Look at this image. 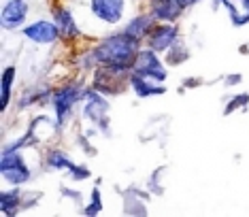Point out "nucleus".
I'll list each match as a JSON object with an SVG mask.
<instances>
[{
  "label": "nucleus",
  "mask_w": 249,
  "mask_h": 217,
  "mask_svg": "<svg viewBox=\"0 0 249 217\" xmlns=\"http://www.w3.org/2000/svg\"><path fill=\"white\" fill-rule=\"evenodd\" d=\"M49 17L55 21V26H58L60 30V36H62V45H66V47H79V45H83L86 41V32H83V28L79 26L77 17H75V11H72L69 4L64 2H52V7H49Z\"/></svg>",
  "instance_id": "obj_7"
},
{
  "label": "nucleus",
  "mask_w": 249,
  "mask_h": 217,
  "mask_svg": "<svg viewBox=\"0 0 249 217\" xmlns=\"http://www.w3.org/2000/svg\"><path fill=\"white\" fill-rule=\"evenodd\" d=\"M75 166V158H72V153L66 149L64 145H58V143H53V145L45 147L41 151V168L43 173H69V170Z\"/></svg>",
  "instance_id": "obj_16"
},
{
  "label": "nucleus",
  "mask_w": 249,
  "mask_h": 217,
  "mask_svg": "<svg viewBox=\"0 0 249 217\" xmlns=\"http://www.w3.org/2000/svg\"><path fill=\"white\" fill-rule=\"evenodd\" d=\"M55 85L52 83V79H41V81L28 83L21 92L15 96L13 108L18 113H28L32 108H49V100H52Z\"/></svg>",
  "instance_id": "obj_9"
},
{
  "label": "nucleus",
  "mask_w": 249,
  "mask_h": 217,
  "mask_svg": "<svg viewBox=\"0 0 249 217\" xmlns=\"http://www.w3.org/2000/svg\"><path fill=\"white\" fill-rule=\"evenodd\" d=\"M94 177L92 173V166H89L88 162H75V166H72L69 173H66V181H71V183H86Z\"/></svg>",
  "instance_id": "obj_27"
},
{
  "label": "nucleus",
  "mask_w": 249,
  "mask_h": 217,
  "mask_svg": "<svg viewBox=\"0 0 249 217\" xmlns=\"http://www.w3.org/2000/svg\"><path fill=\"white\" fill-rule=\"evenodd\" d=\"M243 81H245V77H243V72H228V75L222 77V85L226 90H234L239 88V85H243Z\"/></svg>",
  "instance_id": "obj_31"
},
{
  "label": "nucleus",
  "mask_w": 249,
  "mask_h": 217,
  "mask_svg": "<svg viewBox=\"0 0 249 217\" xmlns=\"http://www.w3.org/2000/svg\"><path fill=\"white\" fill-rule=\"evenodd\" d=\"M132 72L137 75H143L151 81H158V83H166L168 81V72L171 68L166 66V62L160 54H156L154 49L149 47H141L134 55V62H132Z\"/></svg>",
  "instance_id": "obj_10"
},
{
  "label": "nucleus",
  "mask_w": 249,
  "mask_h": 217,
  "mask_svg": "<svg viewBox=\"0 0 249 217\" xmlns=\"http://www.w3.org/2000/svg\"><path fill=\"white\" fill-rule=\"evenodd\" d=\"M24 213V187L4 185L0 192V215L18 217Z\"/></svg>",
  "instance_id": "obj_21"
},
{
  "label": "nucleus",
  "mask_w": 249,
  "mask_h": 217,
  "mask_svg": "<svg viewBox=\"0 0 249 217\" xmlns=\"http://www.w3.org/2000/svg\"><path fill=\"white\" fill-rule=\"evenodd\" d=\"M58 194L64 198V200H71L72 204H81L83 202V192L77 187V183H71V181L69 183H66V181L64 183H60L58 185Z\"/></svg>",
  "instance_id": "obj_29"
},
{
  "label": "nucleus",
  "mask_w": 249,
  "mask_h": 217,
  "mask_svg": "<svg viewBox=\"0 0 249 217\" xmlns=\"http://www.w3.org/2000/svg\"><path fill=\"white\" fill-rule=\"evenodd\" d=\"M88 85H89L88 77L81 75L64 77L55 83L52 100H49V111L53 113V117L58 119V124L64 130L71 128L79 119V108H81Z\"/></svg>",
  "instance_id": "obj_2"
},
{
  "label": "nucleus",
  "mask_w": 249,
  "mask_h": 217,
  "mask_svg": "<svg viewBox=\"0 0 249 217\" xmlns=\"http://www.w3.org/2000/svg\"><path fill=\"white\" fill-rule=\"evenodd\" d=\"M128 90L134 98L139 100H151V98H162V96L168 94V85L166 83H158L151 81L143 75H137V72H130L128 77Z\"/></svg>",
  "instance_id": "obj_17"
},
{
  "label": "nucleus",
  "mask_w": 249,
  "mask_h": 217,
  "mask_svg": "<svg viewBox=\"0 0 249 217\" xmlns=\"http://www.w3.org/2000/svg\"><path fill=\"white\" fill-rule=\"evenodd\" d=\"M36 177L35 166L21 149H0V179L4 185L28 187Z\"/></svg>",
  "instance_id": "obj_4"
},
{
  "label": "nucleus",
  "mask_w": 249,
  "mask_h": 217,
  "mask_svg": "<svg viewBox=\"0 0 249 217\" xmlns=\"http://www.w3.org/2000/svg\"><path fill=\"white\" fill-rule=\"evenodd\" d=\"M249 111V90L247 92H232L224 98L222 107V115L230 117L234 113H247Z\"/></svg>",
  "instance_id": "obj_25"
},
{
  "label": "nucleus",
  "mask_w": 249,
  "mask_h": 217,
  "mask_svg": "<svg viewBox=\"0 0 249 217\" xmlns=\"http://www.w3.org/2000/svg\"><path fill=\"white\" fill-rule=\"evenodd\" d=\"M156 24L158 21L154 19V17L147 13L145 9H141V11H137V13L128 15V19L122 24V30L128 32L130 36H134V38H139V41L145 43V38L149 36V32L154 30Z\"/></svg>",
  "instance_id": "obj_20"
},
{
  "label": "nucleus",
  "mask_w": 249,
  "mask_h": 217,
  "mask_svg": "<svg viewBox=\"0 0 249 217\" xmlns=\"http://www.w3.org/2000/svg\"><path fill=\"white\" fill-rule=\"evenodd\" d=\"M96 139H92L86 130L83 128H79L77 132H75V143H77V147H79V151L83 153V156H88V158H94V156H98V149H96Z\"/></svg>",
  "instance_id": "obj_28"
},
{
  "label": "nucleus",
  "mask_w": 249,
  "mask_h": 217,
  "mask_svg": "<svg viewBox=\"0 0 249 217\" xmlns=\"http://www.w3.org/2000/svg\"><path fill=\"white\" fill-rule=\"evenodd\" d=\"M202 85H205V79L202 77H185L183 81H181V85H179V92L183 94V92H188V90L202 88Z\"/></svg>",
  "instance_id": "obj_32"
},
{
  "label": "nucleus",
  "mask_w": 249,
  "mask_h": 217,
  "mask_svg": "<svg viewBox=\"0 0 249 217\" xmlns=\"http://www.w3.org/2000/svg\"><path fill=\"white\" fill-rule=\"evenodd\" d=\"M18 77H19V66L18 64H7L0 75V113L7 115L9 108L15 102V88H18Z\"/></svg>",
  "instance_id": "obj_18"
},
{
  "label": "nucleus",
  "mask_w": 249,
  "mask_h": 217,
  "mask_svg": "<svg viewBox=\"0 0 249 217\" xmlns=\"http://www.w3.org/2000/svg\"><path fill=\"white\" fill-rule=\"evenodd\" d=\"M43 196H45V194H43L41 190H35V187L30 190V185L24 187V213H26V211L36 209L38 204H41Z\"/></svg>",
  "instance_id": "obj_30"
},
{
  "label": "nucleus",
  "mask_w": 249,
  "mask_h": 217,
  "mask_svg": "<svg viewBox=\"0 0 249 217\" xmlns=\"http://www.w3.org/2000/svg\"><path fill=\"white\" fill-rule=\"evenodd\" d=\"M105 211V202H103V179H96V183L89 190L88 202L79 207V213L86 217H98Z\"/></svg>",
  "instance_id": "obj_23"
},
{
  "label": "nucleus",
  "mask_w": 249,
  "mask_h": 217,
  "mask_svg": "<svg viewBox=\"0 0 249 217\" xmlns=\"http://www.w3.org/2000/svg\"><path fill=\"white\" fill-rule=\"evenodd\" d=\"M88 11L103 26L122 28L128 19V0H88Z\"/></svg>",
  "instance_id": "obj_11"
},
{
  "label": "nucleus",
  "mask_w": 249,
  "mask_h": 217,
  "mask_svg": "<svg viewBox=\"0 0 249 217\" xmlns=\"http://www.w3.org/2000/svg\"><path fill=\"white\" fill-rule=\"evenodd\" d=\"M224 13L228 15V21L232 28H245L249 26V11L243 7L241 0H219Z\"/></svg>",
  "instance_id": "obj_22"
},
{
  "label": "nucleus",
  "mask_w": 249,
  "mask_h": 217,
  "mask_svg": "<svg viewBox=\"0 0 249 217\" xmlns=\"http://www.w3.org/2000/svg\"><path fill=\"white\" fill-rule=\"evenodd\" d=\"M239 54L241 55H249V43H243L241 47H239Z\"/></svg>",
  "instance_id": "obj_34"
},
{
  "label": "nucleus",
  "mask_w": 249,
  "mask_h": 217,
  "mask_svg": "<svg viewBox=\"0 0 249 217\" xmlns=\"http://www.w3.org/2000/svg\"><path fill=\"white\" fill-rule=\"evenodd\" d=\"M143 45H145L143 41L130 36L122 28L105 32L89 41V47L94 51V58L98 62V66H115V68H124V71H132L134 55Z\"/></svg>",
  "instance_id": "obj_1"
},
{
  "label": "nucleus",
  "mask_w": 249,
  "mask_h": 217,
  "mask_svg": "<svg viewBox=\"0 0 249 217\" xmlns=\"http://www.w3.org/2000/svg\"><path fill=\"white\" fill-rule=\"evenodd\" d=\"M183 38V30L181 24H156L149 36L145 38V47L154 49L156 54L164 55L177 41Z\"/></svg>",
  "instance_id": "obj_14"
},
{
  "label": "nucleus",
  "mask_w": 249,
  "mask_h": 217,
  "mask_svg": "<svg viewBox=\"0 0 249 217\" xmlns=\"http://www.w3.org/2000/svg\"><path fill=\"white\" fill-rule=\"evenodd\" d=\"M145 11L158 24H179L188 13L181 0H145Z\"/></svg>",
  "instance_id": "obj_15"
},
{
  "label": "nucleus",
  "mask_w": 249,
  "mask_h": 217,
  "mask_svg": "<svg viewBox=\"0 0 249 217\" xmlns=\"http://www.w3.org/2000/svg\"><path fill=\"white\" fill-rule=\"evenodd\" d=\"M69 66L75 75H81V77H89L94 72V68H98V62L94 58V51L89 47V43L71 49Z\"/></svg>",
  "instance_id": "obj_19"
},
{
  "label": "nucleus",
  "mask_w": 249,
  "mask_h": 217,
  "mask_svg": "<svg viewBox=\"0 0 249 217\" xmlns=\"http://www.w3.org/2000/svg\"><path fill=\"white\" fill-rule=\"evenodd\" d=\"M162 58H164V62H166L168 68H179V66H183L185 62H190V58H192V47H190V43L185 41V38H181V41L175 43L173 47L162 55Z\"/></svg>",
  "instance_id": "obj_24"
},
{
  "label": "nucleus",
  "mask_w": 249,
  "mask_h": 217,
  "mask_svg": "<svg viewBox=\"0 0 249 217\" xmlns=\"http://www.w3.org/2000/svg\"><path fill=\"white\" fill-rule=\"evenodd\" d=\"M111 98L100 92H96L94 88L86 90L81 108H79V122L81 124H92L100 132L103 139H111L113 136V126H111Z\"/></svg>",
  "instance_id": "obj_3"
},
{
  "label": "nucleus",
  "mask_w": 249,
  "mask_h": 217,
  "mask_svg": "<svg viewBox=\"0 0 249 217\" xmlns=\"http://www.w3.org/2000/svg\"><path fill=\"white\" fill-rule=\"evenodd\" d=\"M183 2V7L188 9V11H192V9H196V7H200V4H205V2H209V0H181Z\"/></svg>",
  "instance_id": "obj_33"
},
{
  "label": "nucleus",
  "mask_w": 249,
  "mask_h": 217,
  "mask_svg": "<svg viewBox=\"0 0 249 217\" xmlns=\"http://www.w3.org/2000/svg\"><path fill=\"white\" fill-rule=\"evenodd\" d=\"M19 34L26 43L36 45V47H58V45H62L60 30L52 17H36V19H30L21 28Z\"/></svg>",
  "instance_id": "obj_8"
},
{
  "label": "nucleus",
  "mask_w": 249,
  "mask_h": 217,
  "mask_svg": "<svg viewBox=\"0 0 249 217\" xmlns=\"http://www.w3.org/2000/svg\"><path fill=\"white\" fill-rule=\"evenodd\" d=\"M166 173H168V164H160V166H156L149 173V177H147V181H145V187L151 192V196L160 198L166 194V181H164Z\"/></svg>",
  "instance_id": "obj_26"
},
{
  "label": "nucleus",
  "mask_w": 249,
  "mask_h": 217,
  "mask_svg": "<svg viewBox=\"0 0 249 217\" xmlns=\"http://www.w3.org/2000/svg\"><path fill=\"white\" fill-rule=\"evenodd\" d=\"M32 4L30 0H2L0 7V26L4 32H21L30 21Z\"/></svg>",
  "instance_id": "obj_12"
},
{
  "label": "nucleus",
  "mask_w": 249,
  "mask_h": 217,
  "mask_svg": "<svg viewBox=\"0 0 249 217\" xmlns=\"http://www.w3.org/2000/svg\"><path fill=\"white\" fill-rule=\"evenodd\" d=\"M115 192L122 196V213L124 215H141L145 217L149 213V200L151 192L147 190L145 185H128V187H115Z\"/></svg>",
  "instance_id": "obj_13"
},
{
  "label": "nucleus",
  "mask_w": 249,
  "mask_h": 217,
  "mask_svg": "<svg viewBox=\"0 0 249 217\" xmlns=\"http://www.w3.org/2000/svg\"><path fill=\"white\" fill-rule=\"evenodd\" d=\"M130 72L132 71H124V68H115V66H98L88 77V81L89 88H94L96 92L109 96V98H117V96L130 92L128 90Z\"/></svg>",
  "instance_id": "obj_6"
},
{
  "label": "nucleus",
  "mask_w": 249,
  "mask_h": 217,
  "mask_svg": "<svg viewBox=\"0 0 249 217\" xmlns=\"http://www.w3.org/2000/svg\"><path fill=\"white\" fill-rule=\"evenodd\" d=\"M24 132L28 136V143H30V149L43 151L45 147L53 145L55 141L62 139L64 128L58 124L53 113L49 111V113H35V115L28 119Z\"/></svg>",
  "instance_id": "obj_5"
}]
</instances>
